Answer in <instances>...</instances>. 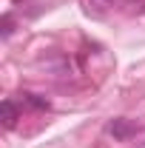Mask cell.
<instances>
[{
    "mask_svg": "<svg viewBox=\"0 0 145 148\" xmlns=\"http://www.w3.org/2000/svg\"><path fill=\"white\" fill-rule=\"evenodd\" d=\"M23 106H29V108H37V111H46V108H49V100H46V97H40V94L23 91Z\"/></svg>",
    "mask_w": 145,
    "mask_h": 148,
    "instance_id": "4",
    "label": "cell"
},
{
    "mask_svg": "<svg viewBox=\"0 0 145 148\" xmlns=\"http://www.w3.org/2000/svg\"><path fill=\"white\" fill-rule=\"evenodd\" d=\"M128 14H145V0H122Z\"/></svg>",
    "mask_w": 145,
    "mask_h": 148,
    "instance_id": "5",
    "label": "cell"
},
{
    "mask_svg": "<svg viewBox=\"0 0 145 148\" xmlns=\"http://www.w3.org/2000/svg\"><path fill=\"white\" fill-rule=\"evenodd\" d=\"M134 131H137V125H134L131 120H125V117H117V120L108 123V134L114 137V140H128Z\"/></svg>",
    "mask_w": 145,
    "mask_h": 148,
    "instance_id": "2",
    "label": "cell"
},
{
    "mask_svg": "<svg viewBox=\"0 0 145 148\" xmlns=\"http://www.w3.org/2000/svg\"><path fill=\"white\" fill-rule=\"evenodd\" d=\"M12 26H14V23H12V14H6V17H3V37H9L12 32H14Z\"/></svg>",
    "mask_w": 145,
    "mask_h": 148,
    "instance_id": "6",
    "label": "cell"
},
{
    "mask_svg": "<svg viewBox=\"0 0 145 148\" xmlns=\"http://www.w3.org/2000/svg\"><path fill=\"white\" fill-rule=\"evenodd\" d=\"M0 111H3V128H14L20 120V108L14 100H3L0 103Z\"/></svg>",
    "mask_w": 145,
    "mask_h": 148,
    "instance_id": "3",
    "label": "cell"
},
{
    "mask_svg": "<svg viewBox=\"0 0 145 148\" xmlns=\"http://www.w3.org/2000/svg\"><path fill=\"white\" fill-rule=\"evenodd\" d=\"M80 3H83V12L88 17H105L120 0H80Z\"/></svg>",
    "mask_w": 145,
    "mask_h": 148,
    "instance_id": "1",
    "label": "cell"
}]
</instances>
